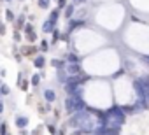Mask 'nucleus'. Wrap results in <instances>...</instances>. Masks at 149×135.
Masks as SVG:
<instances>
[{
  "label": "nucleus",
  "mask_w": 149,
  "mask_h": 135,
  "mask_svg": "<svg viewBox=\"0 0 149 135\" xmlns=\"http://www.w3.org/2000/svg\"><path fill=\"white\" fill-rule=\"evenodd\" d=\"M67 74H70V76H83V70H81L79 63H68L67 65Z\"/></svg>",
  "instance_id": "1"
},
{
  "label": "nucleus",
  "mask_w": 149,
  "mask_h": 135,
  "mask_svg": "<svg viewBox=\"0 0 149 135\" xmlns=\"http://www.w3.org/2000/svg\"><path fill=\"white\" fill-rule=\"evenodd\" d=\"M26 125H28V118H25V116H18V118H16V126H18L19 130L25 128Z\"/></svg>",
  "instance_id": "2"
},
{
  "label": "nucleus",
  "mask_w": 149,
  "mask_h": 135,
  "mask_svg": "<svg viewBox=\"0 0 149 135\" xmlns=\"http://www.w3.org/2000/svg\"><path fill=\"white\" fill-rule=\"evenodd\" d=\"M33 65L37 67V69H44V65H46V58L44 56H37L33 60Z\"/></svg>",
  "instance_id": "3"
},
{
  "label": "nucleus",
  "mask_w": 149,
  "mask_h": 135,
  "mask_svg": "<svg viewBox=\"0 0 149 135\" xmlns=\"http://www.w3.org/2000/svg\"><path fill=\"white\" fill-rule=\"evenodd\" d=\"M44 98H46V102H54L56 95H54L53 90H46V91H44Z\"/></svg>",
  "instance_id": "4"
},
{
  "label": "nucleus",
  "mask_w": 149,
  "mask_h": 135,
  "mask_svg": "<svg viewBox=\"0 0 149 135\" xmlns=\"http://www.w3.org/2000/svg\"><path fill=\"white\" fill-rule=\"evenodd\" d=\"M42 30H44V32H46V33H49V32H51V30H54V23H53V21H51V19H47V21H46V23H44V26H42Z\"/></svg>",
  "instance_id": "5"
},
{
  "label": "nucleus",
  "mask_w": 149,
  "mask_h": 135,
  "mask_svg": "<svg viewBox=\"0 0 149 135\" xmlns=\"http://www.w3.org/2000/svg\"><path fill=\"white\" fill-rule=\"evenodd\" d=\"M72 14H74V6H72V4H68V6L65 7V19H70V18H72Z\"/></svg>",
  "instance_id": "6"
},
{
  "label": "nucleus",
  "mask_w": 149,
  "mask_h": 135,
  "mask_svg": "<svg viewBox=\"0 0 149 135\" xmlns=\"http://www.w3.org/2000/svg\"><path fill=\"white\" fill-rule=\"evenodd\" d=\"M67 61H68V63H79V56L74 54V53H70V54L67 56Z\"/></svg>",
  "instance_id": "7"
},
{
  "label": "nucleus",
  "mask_w": 149,
  "mask_h": 135,
  "mask_svg": "<svg viewBox=\"0 0 149 135\" xmlns=\"http://www.w3.org/2000/svg\"><path fill=\"white\" fill-rule=\"evenodd\" d=\"M58 16H60V11H58V9H54V11L51 13V16H49V19H51V21H53V23L56 25V21H58Z\"/></svg>",
  "instance_id": "8"
},
{
  "label": "nucleus",
  "mask_w": 149,
  "mask_h": 135,
  "mask_svg": "<svg viewBox=\"0 0 149 135\" xmlns=\"http://www.w3.org/2000/svg\"><path fill=\"white\" fill-rule=\"evenodd\" d=\"M49 2H51V0H39V7L40 9H47L49 7Z\"/></svg>",
  "instance_id": "9"
},
{
  "label": "nucleus",
  "mask_w": 149,
  "mask_h": 135,
  "mask_svg": "<svg viewBox=\"0 0 149 135\" xmlns=\"http://www.w3.org/2000/svg\"><path fill=\"white\" fill-rule=\"evenodd\" d=\"M6 18H7V21H13L14 19V13L13 11H6Z\"/></svg>",
  "instance_id": "10"
},
{
  "label": "nucleus",
  "mask_w": 149,
  "mask_h": 135,
  "mask_svg": "<svg viewBox=\"0 0 149 135\" xmlns=\"http://www.w3.org/2000/svg\"><path fill=\"white\" fill-rule=\"evenodd\" d=\"M39 83H40V76H37V74H35V76L32 77V84H33V86H37Z\"/></svg>",
  "instance_id": "11"
},
{
  "label": "nucleus",
  "mask_w": 149,
  "mask_h": 135,
  "mask_svg": "<svg viewBox=\"0 0 149 135\" xmlns=\"http://www.w3.org/2000/svg\"><path fill=\"white\" fill-rule=\"evenodd\" d=\"M54 67H58V69H61V67H65V61H58V60H54V61H51Z\"/></svg>",
  "instance_id": "12"
},
{
  "label": "nucleus",
  "mask_w": 149,
  "mask_h": 135,
  "mask_svg": "<svg viewBox=\"0 0 149 135\" xmlns=\"http://www.w3.org/2000/svg\"><path fill=\"white\" fill-rule=\"evenodd\" d=\"M67 6H68V4H67V0H58V7H60V9H65Z\"/></svg>",
  "instance_id": "13"
},
{
  "label": "nucleus",
  "mask_w": 149,
  "mask_h": 135,
  "mask_svg": "<svg viewBox=\"0 0 149 135\" xmlns=\"http://www.w3.org/2000/svg\"><path fill=\"white\" fill-rule=\"evenodd\" d=\"M6 132H7V125L2 123V126H0V135H6Z\"/></svg>",
  "instance_id": "14"
},
{
  "label": "nucleus",
  "mask_w": 149,
  "mask_h": 135,
  "mask_svg": "<svg viewBox=\"0 0 149 135\" xmlns=\"http://www.w3.org/2000/svg\"><path fill=\"white\" fill-rule=\"evenodd\" d=\"M47 132H49L51 135H56V130H54V126H51V125L47 126Z\"/></svg>",
  "instance_id": "15"
},
{
  "label": "nucleus",
  "mask_w": 149,
  "mask_h": 135,
  "mask_svg": "<svg viewBox=\"0 0 149 135\" xmlns=\"http://www.w3.org/2000/svg\"><path fill=\"white\" fill-rule=\"evenodd\" d=\"M0 91H2V95H7L9 93V88L7 86H2V88H0Z\"/></svg>",
  "instance_id": "16"
},
{
  "label": "nucleus",
  "mask_w": 149,
  "mask_h": 135,
  "mask_svg": "<svg viewBox=\"0 0 149 135\" xmlns=\"http://www.w3.org/2000/svg\"><path fill=\"white\" fill-rule=\"evenodd\" d=\"M40 49H42V51H47V42H46V40H42V44H40Z\"/></svg>",
  "instance_id": "17"
},
{
  "label": "nucleus",
  "mask_w": 149,
  "mask_h": 135,
  "mask_svg": "<svg viewBox=\"0 0 149 135\" xmlns=\"http://www.w3.org/2000/svg\"><path fill=\"white\" fill-rule=\"evenodd\" d=\"M0 33H2V35L6 33V25H2V23H0Z\"/></svg>",
  "instance_id": "18"
},
{
  "label": "nucleus",
  "mask_w": 149,
  "mask_h": 135,
  "mask_svg": "<svg viewBox=\"0 0 149 135\" xmlns=\"http://www.w3.org/2000/svg\"><path fill=\"white\" fill-rule=\"evenodd\" d=\"M25 30H26V33H32V25H26Z\"/></svg>",
  "instance_id": "19"
},
{
  "label": "nucleus",
  "mask_w": 149,
  "mask_h": 135,
  "mask_svg": "<svg viewBox=\"0 0 149 135\" xmlns=\"http://www.w3.org/2000/svg\"><path fill=\"white\" fill-rule=\"evenodd\" d=\"M142 60H144V61H146V63L149 65V56H142Z\"/></svg>",
  "instance_id": "20"
},
{
  "label": "nucleus",
  "mask_w": 149,
  "mask_h": 135,
  "mask_svg": "<svg viewBox=\"0 0 149 135\" xmlns=\"http://www.w3.org/2000/svg\"><path fill=\"white\" fill-rule=\"evenodd\" d=\"M2 112H4V104L0 102V114H2Z\"/></svg>",
  "instance_id": "21"
},
{
  "label": "nucleus",
  "mask_w": 149,
  "mask_h": 135,
  "mask_svg": "<svg viewBox=\"0 0 149 135\" xmlns=\"http://www.w3.org/2000/svg\"><path fill=\"white\" fill-rule=\"evenodd\" d=\"M74 2H76V4H81V2H84V0H74Z\"/></svg>",
  "instance_id": "22"
},
{
  "label": "nucleus",
  "mask_w": 149,
  "mask_h": 135,
  "mask_svg": "<svg viewBox=\"0 0 149 135\" xmlns=\"http://www.w3.org/2000/svg\"><path fill=\"white\" fill-rule=\"evenodd\" d=\"M6 2H11V0H6Z\"/></svg>",
  "instance_id": "23"
},
{
  "label": "nucleus",
  "mask_w": 149,
  "mask_h": 135,
  "mask_svg": "<svg viewBox=\"0 0 149 135\" xmlns=\"http://www.w3.org/2000/svg\"><path fill=\"white\" fill-rule=\"evenodd\" d=\"M0 95H2V91H0Z\"/></svg>",
  "instance_id": "24"
}]
</instances>
